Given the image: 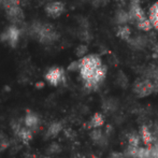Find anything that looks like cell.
<instances>
[{"instance_id":"obj_1","label":"cell","mask_w":158,"mask_h":158,"mask_svg":"<svg viewBox=\"0 0 158 158\" xmlns=\"http://www.w3.org/2000/svg\"><path fill=\"white\" fill-rule=\"evenodd\" d=\"M31 35L43 45H51L56 42L59 38V33L54 26L48 23H35L31 26Z\"/></svg>"},{"instance_id":"obj_2","label":"cell","mask_w":158,"mask_h":158,"mask_svg":"<svg viewBox=\"0 0 158 158\" xmlns=\"http://www.w3.org/2000/svg\"><path fill=\"white\" fill-rule=\"evenodd\" d=\"M19 38H21V30L16 25H11L2 32L1 41L6 43L11 48H15L19 44Z\"/></svg>"},{"instance_id":"obj_3","label":"cell","mask_w":158,"mask_h":158,"mask_svg":"<svg viewBox=\"0 0 158 158\" xmlns=\"http://www.w3.org/2000/svg\"><path fill=\"white\" fill-rule=\"evenodd\" d=\"M155 90V85L152 81L150 80H141L137 81L133 85V93L140 98L146 97L153 94Z\"/></svg>"},{"instance_id":"obj_4","label":"cell","mask_w":158,"mask_h":158,"mask_svg":"<svg viewBox=\"0 0 158 158\" xmlns=\"http://www.w3.org/2000/svg\"><path fill=\"white\" fill-rule=\"evenodd\" d=\"M45 80L50 85L57 86L64 81V71L60 67H53L45 73Z\"/></svg>"},{"instance_id":"obj_5","label":"cell","mask_w":158,"mask_h":158,"mask_svg":"<svg viewBox=\"0 0 158 158\" xmlns=\"http://www.w3.org/2000/svg\"><path fill=\"white\" fill-rule=\"evenodd\" d=\"M46 15L51 19H57L64 12V4L61 1L48 2L44 8Z\"/></svg>"},{"instance_id":"obj_6","label":"cell","mask_w":158,"mask_h":158,"mask_svg":"<svg viewBox=\"0 0 158 158\" xmlns=\"http://www.w3.org/2000/svg\"><path fill=\"white\" fill-rule=\"evenodd\" d=\"M129 17H130V22L131 23H139V22L143 21V19H148L144 13V11L142 10V8L140 6V4L137 2V0L131 3L130 6V10H129Z\"/></svg>"},{"instance_id":"obj_7","label":"cell","mask_w":158,"mask_h":158,"mask_svg":"<svg viewBox=\"0 0 158 158\" xmlns=\"http://www.w3.org/2000/svg\"><path fill=\"white\" fill-rule=\"evenodd\" d=\"M6 13L9 17V21L12 22L13 24L21 23L24 19L23 10H22L19 6H10V8L6 9Z\"/></svg>"},{"instance_id":"obj_8","label":"cell","mask_w":158,"mask_h":158,"mask_svg":"<svg viewBox=\"0 0 158 158\" xmlns=\"http://www.w3.org/2000/svg\"><path fill=\"white\" fill-rule=\"evenodd\" d=\"M39 123H40L39 116H38L35 112L28 110L25 115V117H24V124H25V126L28 127V128H30L32 131H35L38 129Z\"/></svg>"},{"instance_id":"obj_9","label":"cell","mask_w":158,"mask_h":158,"mask_svg":"<svg viewBox=\"0 0 158 158\" xmlns=\"http://www.w3.org/2000/svg\"><path fill=\"white\" fill-rule=\"evenodd\" d=\"M14 135H16L17 138H19L24 144H28L32 139V130L26 126H21V128H19Z\"/></svg>"},{"instance_id":"obj_10","label":"cell","mask_w":158,"mask_h":158,"mask_svg":"<svg viewBox=\"0 0 158 158\" xmlns=\"http://www.w3.org/2000/svg\"><path fill=\"white\" fill-rule=\"evenodd\" d=\"M140 135H141V139H142V141H143L144 144H146V145H151V144L153 143V140H154V138H153L152 132H151V130L148 129V126L143 125L141 127Z\"/></svg>"},{"instance_id":"obj_11","label":"cell","mask_w":158,"mask_h":158,"mask_svg":"<svg viewBox=\"0 0 158 158\" xmlns=\"http://www.w3.org/2000/svg\"><path fill=\"white\" fill-rule=\"evenodd\" d=\"M63 130V125L61 123H58V122H54L52 123L48 128V131H46V137L48 138H55L58 135V133Z\"/></svg>"},{"instance_id":"obj_12","label":"cell","mask_w":158,"mask_h":158,"mask_svg":"<svg viewBox=\"0 0 158 158\" xmlns=\"http://www.w3.org/2000/svg\"><path fill=\"white\" fill-rule=\"evenodd\" d=\"M104 124V117L101 113H95L93 115V117L90 118L88 127L89 128H100L101 126H103Z\"/></svg>"},{"instance_id":"obj_13","label":"cell","mask_w":158,"mask_h":158,"mask_svg":"<svg viewBox=\"0 0 158 158\" xmlns=\"http://www.w3.org/2000/svg\"><path fill=\"white\" fill-rule=\"evenodd\" d=\"M150 21L152 22L153 26L158 29V2L152 6L150 9V16H148Z\"/></svg>"},{"instance_id":"obj_14","label":"cell","mask_w":158,"mask_h":158,"mask_svg":"<svg viewBox=\"0 0 158 158\" xmlns=\"http://www.w3.org/2000/svg\"><path fill=\"white\" fill-rule=\"evenodd\" d=\"M116 35H118V37L121 38V39L128 41V40L130 39L131 30H130V28H129L127 25H121L118 27V29H117Z\"/></svg>"},{"instance_id":"obj_15","label":"cell","mask_w":158,"mask_h":158,"mask_svg":"<svg viewBox=\"0 0 158 158\" xmlns=\"http://www.w3.org/2000/svg\"><path fill=\"white\" fill-rule=\"evenodd\" d=\"M130 22V17H129V13L124 10H121L117 12L116 14V23L119 25H125L126 23Z\"/></svg>"},{"instance_id":"obj_16","label":"cell","mask_w":158,"mask_h":158,"mask_svg":"<svg viewBox=\"0 0 158 158\" xmlns=\"http://www.w3.org/2000/svg\"><path fill=\"white\" fill-rule=\"evenodd\" d=\"M137 25H138V28H139L140 30H143V31H148V30L152 29V27H154L152 22L150 21V19H143V21L139 22Z\"/></svg>"},{"instance_id":"obj_17","label":"cell","mask_w":158,"mask_h":158,"mask_svg":"<svg viewBox=\"0 0 158 158\" xmlns=\"http://www.w3.org/2000/svg\"><path fill=\"white\" fill-rule=\"evenodd\" d=\"M9 146H10V140L3 132L0 131V152L6 151Z\"/></svg>"},{"instance_id":"obj_18","label":"cell","mask_w":158,"mask_h":158,"mask_svg":"<svg viewBox=\"0 0 158 158\" xmlns=\"http://www.w3.org/2000/svg\"><path fill=\"white\" fill-rule=\"evenodd\" d=\"M90 138L93 139V141H95L96 143L100 142L103 138V135H102V131L100 130L99 128H95L94 130L90 132Z\"/></svg>"},{"instance_id":"obj_19","label":"cell","mask_w":158,"mask_h":158,"mask_svg":"<svg viewBox=\"0 0 158 158\" xmlns=\"http://www.w3.org/2000/svg\"><path fill=\"white\" fill-rule=\"evenodd\" d=\"M19 1H21V0H0V2H1L4 10L13 6H19Z\"/></svg>"},{"instance_id":"obj_20","label":"cell","mask_w":158,"mask_h":158,"mask_svg":"<svg viewBox=\"0 0 158 158\" xmlns=\"http://www.w3.org/2000/svg\"><path fill=\"white\" fill-rule=\"evenodd\" d=\"M128 143L129 146H139L140 143V138L138 135H130L128 138Z\"/></svg>"},{"instance_id":"obj_21","label":"cell","mask_w":158,"mask_h":158,"mask_svg":"<svg viewBox=\"0 0 158 158\" xmlns=\"http://www.w3.org/2000/svg\"><path fill=\"white\" fill-rule=\"evenodd\" d=\"M151 158H158V143L151 146Z\"/></svg>"},{"instance_id":"obj_22","label":"cell","mask_w":158,"mask_h":158,"mask_svg":"<svg viewBox=\"0 0 158 158\" xmlns=\"http://www.w3.org/2000/svg\"><path fill=\"white\" fill-rule=\"evenodd\" d=\"M85 53H87V46L86 45H80L77 50V56H83Z\"/></svg>"},{"instance_id":"obj_23","label":"cell","mask_w":158,"mask_h":158,"mask_svg":"<svg viewBox=\"0 0 158 158\" xmlns=\"http://www.w3.org/2000/svg\"><path fill=\"white\" fill-rule=\"evenodd\" d=\"M60 146L58 145V144L56 143H53L52 145L50 146V148H48V151H50V153H59L60 152Z\"/></svg>"},{"instance_id":"obj_24","label":"cell","mask_w":158,"mask_h":158,"mask_svg":"<svg viewBox=\"0 0 158 158\" xmlns=\"http://www.w3.org/2000/svg\"><path fill=\"white\" fill-rule=\"evenodd\" d=\"M111 158H125V156L122 153H113L111 155Z\"/></svg>"},{"instance_id":"obj_25","label":"cell","mask_w":158,"mask_h":158,"mask_svg":"<svg viewBox=\"0 0 158 158\" xmlns=\"http://www.w3.org/2000/svg\"><path fill=\"white\" fill-rule=\"evenodd\" d=\"M154 50H155V52H156L157 54H158V43L156 44V45H155V48H154Z\"/></svg>"},{"instance_id":"obj_26","label":"cell","mask_w":158,"mask_h":158,"mask_svg":"<svg viewBox=\"0 0 158 158\" xmlns=\"http://www.w3.org/2000/svg\"><path fill=\"white\" fill-rule=\"evenodd\" d=\"M92 158H99V157H97V156H93Z\"/></svg>"},{"instance_id":"obj_27","label":"cell","mask_w":158,"mask_h":158,"mask_svg":"<svg viewBox=\"0 0 158 158\" xmlns=\"http://www.w3.org/2000/svg\"><path fill=\"white\" fill-rule=\"evenodd\" d=\"M157 77H158V74H157Z\"/></svg>"},{"instance_id":"obj_28","label":"cell","mask_w":158,"mask_h":158,"mask_svg":"<svg viewBox=\"0 0 158 158\" xmlns=\"http://www.w3.org/2000/svg\"><path fill=\"white\" fill-rule=\"evenodd\" d=\"M30 158H31V157H30Z\"/></svg>"}]
</instances>
